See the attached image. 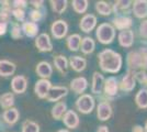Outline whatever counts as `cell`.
<instances>
[{"mask_svg":"<svg viewBox=\"0 0 147 132\" xmlns=\"http://www.w3.org/2000/svg\"><path fill=\"white\" fill-rule=\"evenodd\" d=\"M98 58L100 67L105 73L115 74L117 72H120V69L122 67L123 60L121 54L114 52L113 50L105 49L99 53Z\"/></svg>","mask_w":147,"mask_h":132,"instance_id":"obj_1","label":"cell"},{"mask_svg":"<svg viewBox=\"0 0 147 132\" xmlns=\"http://www.w3.org/2000/svg\"><path fill=\"white\" fill-rule=\"evenodd\" d=\"M127 65L129 70H144L145 67H147V51L142 49L140 52L132 51L127 55ZM138 70V72H140Z\"/></svg>","mask_w":147,"mask_h":132,"instance_id":"obj_2","label":"cell"},{"mask_svg":"<svg viewBox=\"0 0 147 132\" xmlns=\"http://www.w3.org/2000/svg\"><path fill=\"white\" fill-rule=\"evenodd\" d=\"M97 39L102 44H110L115 38V29L110 23H102L97 28Z\"/></svg>","mask_w":147,"mask_h":132,"instance_id":"obj_3","label":"cell"},{"mask_svg":"<svg viewBox=\"0 0 147 132\" xmlns=\"http://www.w3.org/2000/svg\"><path fill=\"white\" fill-rule=\"evenodd\" d=\"M94 106H96V101L91 95L82 94L76 100V108L84 114L91 113L92 110L94 109Z\"/></svg>","mask_w":147,"mask_h":132,"instance_id":"obj_4","label":"cell"},{"mask_svg":"<svg viewBox=\"0 0 147 132\" xmlns=\"http://www.w3.org/2000/svg\"><path fill=\"white\" fill-rule=\"evenodd\" d=\"M51 32H52L53 38L57 39V40H61L67 35L68 24L64 20H56L51 25Z\"/></svg>","mask_w":147,"mask_h":132,"instance_id":"obj_5","label":"cell"},{"mask_svg":"<svg viewBox=\"0 0 147 132\" xmlns=\"http://www.w3.org/2000/svg\"><path fill=\"white\" fill-rule=\"evenodd\" d=\"M68 89L65 86H52L49 89V94L46 96V99L51 102L59 101L65 96H67Z\"/></svg>","mask_w":147,"mask_h":132,"instance_id":"obj_6","label":"cell"},{"mask_svg":"<svg viewBox=\"0 0 147 132\" xmlns=\"http://www.w3.org/2000/svg\"><path fill=\"white\" fill-rule=\"evenodd\" d=\"M35 46L40 52H51L53 50V44L47 33H41L35 39Z\"/></svg>","mask_w":147,"mask_h":132,"instance_id":"obj_7","label":"cell"},{"mask_svg":"<svg viewBox=\"0 0 147 132\" xmlns=\"http://www.w3.org/2000/svg\"><path fill=\"white\" fill-rule=\"evenodd\" d=\"M28 88V79L25 76L17 75L11 81V89L12 93L16 94H23Z\"/></svg>","mask_w":147,"mask_h":132,"instance_id":"obj_8","label":"cell"},{"mask_svg":"<svg viewBox=\"0 0 147 132\" xmlns=\"http://www.w3.org/2000/svg\"><path fill=\"white\" fill-rule=\"evenodd\" d=\"M51 87H52V83L49 82V79H40L35 83L34 93L36 94V96L40 99H44V98H46Z\"/></svg>","mask_w":147,"mask_h":132,"instance_id":"obj_9","label":"cell"},{"mask_svg":"<svg viewBox=\"0 0 147 132\" xmlns=\"http://www.w3.org/2000/svg\"><path fill=\"white\" fill-rule=\"evenodd\" d=\"M112 107L108 101H101L97 107V116H98L99 120L101 121H107L112 117Z\"/></svg>","mask_w":147,"mask_h":132,"instance_id":"obj_10","label":"cell"},{"mask_svg":"<svg viewBox=\"0 0 147 132\" xmlns=\"http://www.w3.org/2000/svg\"><path fill=\"white\" fill-rule=\"evenodd\" d=\"M97 25V18L93 14H85L82 17V19L80 20L79 26L81 29V31L89 33L91 32Z\"/></svg>","mask_w":147,"mask_h":132,"instance_id":"obj_11","label":"cell"},{"mask_svg":"<svg viewBox=\"0 0 147 132\" xmlns=\"http://www.w3.org/2000/svg\"><path fill=\"white\" fill-rule=\"evenodd\" d=\"M61 119L64 121V125L69 129H76L79 126V117L74 110H67Z\"/></svg>","mask_w":147,"mask_h":132,"instance_id":"obj_12","label":"cell"},{"mask_svg":"<svg viewBox=\"0 0 147 132\" xmlns=\"http://www.w3.org/2000/svg\"><path fill=\"white\" fill-rule=\"evenodd\" d=\"M35 72H36L37 76L41 77V79H49L53 74V67L49 62L42 61L36 65Z\"/></svg>","mask_w":147,"mask_h":132,"instance_id":"obj_13","label":"cell"},{"mask_svg":"<svg viewBox=\"0 0 147 132\" xmlns=\"http://www.w3.org/2000/svg\"><path fill=\"white\" fill-rule=\"evenodd\" d=\"M135 85H136V78H135L134 72L129 70L126 73V75L123 76L122 82H121V85H120L121 89L125 90V91H132L135 88Z\"/></svg>","mask_w":147,"mask_h":132,"instance_id":"obj_14","label":"cell"},{"mask_svg":"<svg viewBox=\"0 0 147 132\" xmlns=\"http://www.w3.org/2000/svg\"><path fill=\"white\" fill-rule=\"evenodd\" d=\"M88 87V81L85 77H76L70 82V89L76 94L82 95Z\"/></svg>","mask_w":147,"mask_h":132,"instance_id":"obj_15","label":"cell"},{"mask_svg":"<svg viewBox=\"0 0 147 132\" xmlns=\"http://www.w3.org/2000/svg\"><path fill=\"white\" fill-rule=\"evenodd\" d=\"M133 3V13L136 18L144 19L147 17V0H136Z\"/></svg>","mask_w":147,"mask_h":132,"instance_id":"obj_16","label":"cell"},{"mask_svg":"<svg viewBox=\"0 0 147 132\" xmlns=\"http://www.w3.org/2000/svg\"><path fill=\"white\" fill-rule=\"evenodd\" d=\"M119 43L123 47H131L134 43V32L132 30H124L119 34Z\"/></svg>","mask_w":147,"mask_h":132,"instance_id":"obj_17","label":"cell"},{"mask_svg":"<svg viewBox=\"0 0 147 132\" xmlns=\"http://www.w3.org/2000/svg\"><path fill=\"white\" fill-rule=\"evenodd\" d=\"M17 69L16 64L8 61V60H0V76L9 77L14 74Z\"/></svg>","mask_w":147,"mask_h":132,"instance_id":"obj_18","label":"cell"},{"mask_svg":"<svg viewBox=\"0 0 147 132\" xmlns=\"http://www.w3.org/2000/svg\"><path fill=\"white\" fill-rule=\"evenodd\" d=\"M104 93L108 96H115L119 90V84H117V79L115 77L111 76L108 79H105L104 82Z\"/></svg>","mask_w":147,"mask_h":132,"instance_id":"obj_19","label":"cell"},{"mask_svg":"<svg viewBox=\"0 0 147 132\" xmlns=\"http://www.w3.org/2000/svg\"><path fill=\"white\" fill-rule=\"evenodd\" d=\"M19 117H20V114H19L18 109L13 107L5 110L3 113H2V119H3V121L6 123H8V125H10V126H12V125L18 122Z\"/></svg>","mask_w":147,"mask_h":132,"instance_id":"obj_20","label":"cell"},{"mask_svg":"<svg viewBox=\"0 0 147 132\" xmlns=\"http://www.w3.org/2000/svg\"><path fill=\"white\" fill-rule=\"evenodd\" d=\"M104 86V77L102 74L98 72H94L92 76V85H91V91L93 94H100L102 88Z\"/></svg>","mask_w":147,"mask_h":132,"instance_id":"obj_21","label":"cell"},{"mask_svg":"<svg viewBox=\"0 0 147 132\" xmlns=\"http://www.w3.org/2000/svg\"><path fill=\"white\" fill-rule=\"evenodd\" d=\"M22 28V32L23 34L29 37V38H34L36 37L38 33V25L37 23H34L32 21H25L23 22V24L21 25Z\"/></svg>","mask_w":147,"mask_h":132,"instance_id":"obj_22","label":"cell"},{"mask_svg":"<svg viewBox=\"0 0 147 132\" xmlns=\"http://www.w3.org/2000/svg\"><path fill=\"white\" fill-rule=\"evenodd\" d=\"M69 65L75 72L79 73V72L85 70L87 66V61L86 58L81 56H71L69 58Z\"/></svg>","mask_w":147,"mask_h":132,"instance_id":"obj_23","label":"cell"},{"mask_svg":"<svg viewBox=\"0 0 147 132\" xmlns=\"http://www.w3.org/2000/svg\"><path fill=\"white\" fill-rule=\"evenodd\" d=\"M113 24L114 26L119 29V30H129V28L132 26L133 24V21L129 17H125V16H120V17H117L115 19L113 20Z\"/></svg>","mask_w":147,"mask_h":132,"instance_id":"obj_24","label":"cell"},{"mask_svg":"<svg viewBox=\"0 0 147 132\" xmlns=\"http://www.w3.org/2000/svg\"><path fill=\"white\" fill-rule=\"evenodd\" d=\"M66 111H67V105H66V102L58 101V102L55 104V106L52 108L51 113H52V117L55 120H59L63 118V116L65 114Z\"/></svg>","mask_w":147,"mask_h":132,"instance_id":"obj_25","label":"cell"},{"mask_svg":"<svg viewBox=\"0 0 147 132\" xmlns=\"http://www.w3.org/2000/svg\"><path fill=\"white\" fill-rule=\"evenodd\" d=\"M96 49V43L93 41V39L86 37V38L81 39V43H80V50L84 54H91Z\"/></svg>","mask_w":147,"mask_h":132,"instance_id":"obj_26","label":"cell"},{"mask_svg":"<svg viewBox=\"0 0 147 132\" xmlns=\"http://www.w3.org/2000/svg\"><path fill=\"white\" fill-rule=\"evenodd\" d=\"M54 66L55 68L61 72V74H66L68 69V61L64 55H56L54 56Z\"/></svg>","mask_w":147,"mask_h":132,"instance_id":"obj_27","label":"cell"},{"mask_svg":"<svg viewBox=\"0 0 147 132\" xmlns=\"http://www.w3.org/2000/svg\"><path fill=\"white\" fill-rule=\"evenodd\" d=\"M80 43H81V37L79 34H71L69 35L66 40V44H67V47L73 52H76L80 49Z\"/></svg>","mask_w":147,"mask_h":132,"instance_id":"obj_28","label":"cell"},{"mask_svg":"<svg viewBox=\"0 0 147 132\" xmlns=\"http://www.w3.org/2000/svg\"><path fill=\"white\" fill-rule=\"evenodd\" d=\"M14 105V95L13 93H6L0 96V107L3 109H10Z\"/></svg>","mask_w":147,"mask_h":132,"instance_id":"obj_29","label":"cell"},{"mask_svg":"<svg viewBox=\"0 0 147 132\" xmlns=\"http://www.w3.org/2000/svg\"><path fill=\"white\" fill-rule=\"evenodd\" d=\"M135 102L137 107L141 109H146L147 108V89L142 88L138 90V93L135 96Z\"/></svg>","mask_w":147,"mask_h":132,"instance_id":"obj_30","label":"cell"},{"mask_svg":"<svg viewBox=\"0 0 147 132\" xmlns=\"http://www.w3.org/2000/svg\"><path fill=\"white\" fill-rule=\"evenodd\" d=\"M53 11L58 14H61L66 9H67V1L66 0H51L49 1Z\"/></svg>","mask_w":147,"mask_h":132,"instance_id":"obj_31","label":"cell"},{"mask_svg":"<svg viewBox=\"0 0 147 132\" xmlns=\"http://www.w3.org/2000/svg\"><path fill=\"white\" fill-rule=\"evenodd\" d=\"M96 10L101 16H110L111 12H112L111 6L105 1H98L96 3Z\"/></svg>","mask_w":147,"mask_h":132,"instance_id":"obj_32","label":"cell"},{"mask_svg":"<svg viewBox=\"0 0 147 132\" xmlns=\"http://www.w3.org/2000/svg\"><path fill=\"white\" fill-rule=\"evenodd\" d=\"M73 9L77 13H85L88 9V1L87 0H74L71 2Z\"/></svg>","mask_w":147,"mask_h":132,"instance_id":"obj_33","label":"cell"},{"mask_svg":"<svg viewBox=\"0 0 147 132\" xmlns=\"http://www.w3.org/2000/svg\"><path fill=\"white\" fill-rule=\"evenodd\" d=\"M22 132H40V126L32 120H25L22 125Z\"/></svg>","mask_w":147,"mask_h":132,"instance_id":"obj_34","label":"cell"},{"mask_svg":"<svg viewBox=\"0 0 147 132\" xmlns=\"http://www.w3.org/2000/svg\"><path fill=\"white\" fill-rule=\"evenodd\" d=\"M11 38L14 39V40H18V39H21L23 37V32H22V28H21V25L20 23L18 22H12L11 23Z\"/></svg>","mask_w":147,"mask_h":132,"instance_id":"obj_35","label":"cell"},{"mask_svg":"<svg viewBox=\"0 0 147 132\" xmlns=\"http://www.w3.org/2000/svg\"><path fill=\"white\" fill-rule=\"evenodd\" d=\"M132 5V1H129V0H121V1H117L115 5L113 7V10L115 13H120L124 11V10H127L129 8V6Z\"/></svg>","mask_w":147,"mask_h":132,"instance_id":"obj_36","label":"cell"},{"mask_svg":"<svg viewBox=\"0 0 147 132\" xmlns=\"http://www.w3.org/2000/svg\"><path fill=\"white\" fill-rule=\"evenodd\" d=\"M43 9V8H42ZM42 9H33V10H31L30 12V18L32 20V22H34V23H36L37 21H40V20L43 19L44 17V11Z\"/></svg>","mask_w":147,"mask_h":132,"instance_id":"obj_37","label":"cell"},{"mask_svg":"<svg viewBox=\"0 0 147 132\" xmlns=\"http://www.w3.org/2000/svg\"><path fill=\"white\" fill-rule=\"evenodd\" d=\"M11 13H12V16L16 18L17 21H20V22H21V21H24L25 12L23 9H12Z\"/></svg>","mask_w":147,"mask_h":132,"instance_id":"obj_38","label":"cell"},{"mask_svg":"<svg viewBox=\"0 0 147 132\" xmlns=\"http://www.w3.org/2000/svg\"><path fill=\"white\" fill-rule=\"evenodd\" d=\"M10 5H11V8L12 9H23L24 10V8H26L28 6V1H24V0H14L12 2H10Z\"/></svg>","mask_w":147,"mask_h":132,"instance_id":"obj_39","label":"cell"},{"mask_svg":"<svg viewBox=\"0 0 147 132\" xmlns=\"http://www.w3.org/2000/svg\"><path fill=\"white\" fill-rule=\"evenodd\" d=\"M135 78H137V81L140 83H142L144 86H147V74L144 70H140L136 73Z\"/></svg>","mask_w":147,"mask_h":132,"instance_id":"obj_40","label":"cell"},{"mask_svg":"<svg viewBox=\"0 0 147 132\" xmlns=\"http://www.w3.org/2000/svg\"><path fill=\"white\" fill-rule=\"evenodd\" d=\"M140 34L142 38L147 39V20L143 21L140 25Z\"/></svg>","mask_w":147,"mask_h":132,"instance_id":"obj_41","label":"cell"},{"mask_svg":"<svg viewBox=\"0 0 147 132\" xmlns=\"http://www.w3.org/2000/svg\"><path fill=\"white\" fill-rule=\"evenodd\" d=\"M7 30H8V23H5V22L0 21V37L6 34Z\"/></svg>","mask_w":147,"mask_h":132,"instance_id":"obj_42","label":"cell"},{"mask_svg":"<svg viewBox=\"0 0 147 132\" xmlns=\"http://www.w3.org/2000/svg\"><path fill=\"white\" fill-rule=\"evenodd\" d=\"M31 5H33L34 9H42L43 8V1H30Z\"/></svg>","mask_w":147,"mask_h":132,"instance_id":"obj_43","label":"cell"},{"mask_svg":"<svg viewBox=\"0 0 147 132\" xmlns=\"http://www.w3.org/2000/svg\"><path fill=\"white\" fill-rule=\"evenodd\" d=\"M132 132H144V128L142 126H134L132 128Z\"/></svg>","mask_w":147,"mask_h":132,"instance_id":"obj_44","label":"cell"},{"mask_svg":"<svg viewBox=\"0 0 147 132\" xmlns=\"http://www.w3.org/2000/svg\"><path fill=\"white\" fill-rule=\"evenodd\" d=\"M97 132H110V131H109V129H108V127L107 126H101L98 128Z\"/></svg>","mask_w":147,"mask_h":132,"instance_id":"obj_45","label":"cell"},{"mask_svg":"<svg viewBox=\"0 0 147 132\" xmlns=\"http://www.w3.org/2000/svg\"><path fill=\"white\" fill-rule=\"evenodd\" d=\"M57 132H70L69 130H66V129H61V130H58Z\"/></svg>","mask_w":147,"mask_h":132,"instance_id":"obj_46","label":"cell"},{"mask_svg":"<svg viewBox=\"0 0 147 132\" xmlns=\"http://www.w3.org/2000/svg\"><path fill=\"white\" fill-rule=\"evenodd\" d=\"M144 132H147V121H146V123H145V128H144Z\"/></svg>","mask_w":147,"mask_h":132,"instance_id":"obj_47","label":"cell"}]
</instances>
